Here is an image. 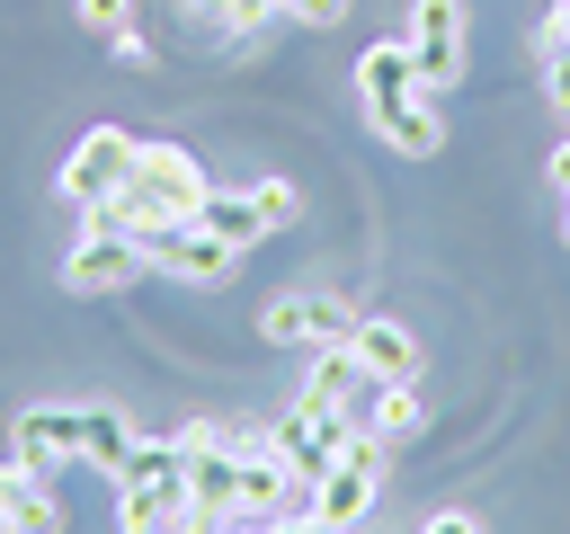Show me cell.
Listing matches in <instances>:
<instances>
[{
	"label": "cell",
	"instance_id": "cell-11",
	"mask_svg": "<svg viewBox=\"0 0 570 534\" xmlns=\"http://www.w3.org/2000/svg\"><path fill=\"white\" fill-rule=\"evenodd\" d=\"M0 516H9L18 534H71V507H62L53 472L27 463V454H0Z\"/></svg>",
	"mask_w": 570,
	"mask_h": 534
},
{
	"label": "cell",
	"instance_id": "cell-6",
	"mask_svg": "<svg viewBox=\"0 0 570 534\" xmlns=\"http://www.w3.org/2000/svg\"><path fill=\"white\" fill-rule=\"evenodd\" d=\"M267 427H276V463H285V472H294V481L312 490V481H321V472H330V463L347 454V436H356V409H321V400H285V409H276Z\"/></svg>",
	"mask_w": 570,
	"mask_h": 534
},
{
	"label": "cell",
	"instance_id": "cell-21",
	"mask_svg": "<svg viewBox=\"0 0 570 534\" xmlns=\"http://www.w3.org/2000/svg\"><path fill=\"white\" fill-rule=\"evenodd\" d=\"M107 53H116L125 71H151V36H142V27H116V36H107Z\"/></svg>",
	"mask_w": 570,
	"mask_h": 534
},
{
	"label": "cell",
	"instance_id": "cell-3",
	"mask_svg": "<svg viewBox=\"0 0 570 534\" xmlns=\"http://www.w3.org/2000/svg\"><path fill=\"white\" fill-rule=\"evenodd\" d=\"M383 472H392V445L356 427V436H347V454H338V463H330V472L303 490V516H312V525L356 534V525L374 516V498H383Z\"/></svg>",
	"mask_w": 570,
	"mask_h": 534
},
{
	"label": "cell",
	"instance_id": "cell-9",
	"mask_svg": "<svg viewBox=\"0 0 570 534\" xmlns=\"http://www.w3.org/2000/svg\"><path fill=\"white\" fill-rule=\"evenodd\" d=\"M80 436H89V400H27V409L9 418V454L45 463V472L80 463Z\"/></svg>",
	"mask_w": 570,
	"mask_h": 534
},
{
	"label": "cell",
	"instance_id": "cell-5",
	"mask_svg": "<svg viewBox=\"0 0 570 534\" xmlns=\"http://www.w3.org/2000/svg\"><path fill=\"white\" fill-rule=\"evenodd\" d=\"M134 151H142V134H125V125H89V134L62 151V205H71V214H98V205L134 178Z\"/></svg>",
	"mask_w": 570,
	"mask_h": 534
},
{
	"label": "cell",
	"instance_id": "cell-8",
	"mask_svg": "<svg viewBox=\"0 0 570 534\" xmlns=\"http://www.w3.org/2000/svg\"><path fill=\"white\" fill-rule=\"evenodd\" d=\"M160 276H178V285H196V294H214V285H232V267H240V249L232 240H214L205 222H169V231H151V249H142Z\"/></svg>",
	"mask_w": 570,
	"mask_h": 534
},
{
	"label": "cell",
	"instance_id": "cell-14",
	"mask_svg": "<svg viewBox=\"0 0 570 534\" xmlns=\"http://www.w3.org/2000/svg\"><path fill=\"white\" fill-rule=\"evenodd\" d=\"M374 134H383L401 160H436V151H445V116H436V98H428V89H419V98H401L392 116H374Z\"/></svg>",
	"mask_w": 570,
	"mask_h": 534
},
{
	"label": "cell",
	"instance_id": "cell-16",
	"mask_svg": "<svg viewBox=\"0 0 570 534\" xmlns=\"http://www.w3.org/2000/svg\"><path fill=\"white\" fill-rule=\"evenodd\" d=\"M356 427H365V436H383V445L419 436V427H428V400H419V383H374V409H365Z\"/></svg>",
	"mask_w": 570,
	"mask_h": 534
},
{
	"label": "cell",
	"instance_id": "cell-4",
	"mask_svg": "<svg viewBox=\"0 0 570 534\" xmlns=\"http://www.w3.org/2000/svg\"><path fill=\"white\" fill-rule=\"evenodd\" d=\"M401 18H410L401 44H410V62H419V89H428V98L463 89V71H472V0H410Z\"/></svg>",
	"mask_w": 570,
	"mask_h": 534
},
{
	"label": "cell",
	"instance_id": "cell-18",
	"mask_svg": "<svg viewBox=\"0 0 570 534\" xmlns=\"http://www.w3.org/2000/svg\"><path fill=\"white\" fill-rule=\"evenodd\" d=\"M71 27H89V36H116V27H134V0H71Z\"/></svg>",
	"mask_w": 570,
	"mask_h": 534
},
{
	"label": "cell",
	"instance_id": "cell-23",
	"mask_svg": "<svg viewBox=\"0 0 570 534\" xmlns=\"http://www.w3.org/2000/svg\"><path fill=\"white\" fill-rule=\"evenodd\" d=\"M543 98H552V116L570 125V62H543Z\"/></svg>",
	"mask_w": 570,
	"mask_h": 534
},
{
	"label": "cell",
	"instance_id": "cell-20",
	"mask_svg": "<svg viewBox=\"0 0 570 534\" xmlns=\"http://www.w3.org/2000/svg\"><path fill=\"white\" fill-rule=\"evenodd\" d=\"M356 0H276V18H294V27H338Z\"/></svg>",
	"mask_w": 570,
	"mask_h": 534
},
{
	"label": "cell",
	"instance_id": "cell-22",
	"mask_svg": "<svg viewBox=\"0 0 570 534\" xmlns=\"http://www.w3.org/2000/svg\"><path fill=\"white\" fill-rule=\"evenodd\" d=\"M419 534H490V525H481L472 507H428V516H419Z\"/></svg>",
	"mask_w": 570,
	"mask_h": 534
},
{
	"label": "cell",
	"instance_id": "cell-12",
	"mask_svg": "<svg viewBox=\"0 0 570 534\" xmlns=\"http://www.w3.org/2000/svg\"><path fill=\"white\" fill-rule=\"evenodd\" d=\"M347 89H356V116H365V125H374V116H392L401 98H419V62H410V44H401V36L365 44V53H356V71H347Z\"/></svg>",
	"mask_w": 570,
	"mask_h": 534
},
{
	"label": "cell",
	"instance_id": "cell-13",
	"mask_svg": "<svg viewBox=\"0 0 570 534\" xmlns=\"http://www.w3.org/2000/svg\"><path fill=\"white\" fill-rule=\"evenodd\" d=\"M196 222H205V231H214V240H232V249H240V258H249V249H258V240H276V214H267V205H258V187H214V196H205V214H196Z\"/></svg>",
	"mask_w": 570,
	"mask_h": 534
},
{
	"label": "cell",
	"instance_id": "cell-26",
	"mask_svg": "<svg viewBox=\"0 0 570 534\" xmlns=\"http://www.w3.org/2000/svg\"><path fill=\"white\" fill-rule=\"evenodd\" d=\"M0 534H18V525H9V516H0Z\"/></svg>",
	"mask_w": 570,
	"mask_h": 534
},
{
	"label": "cell",
	"instance_id": "cell-1",
	"mask_svg": "<svg viewBox=\"0 0 570 534\" xmlns=\"http://www.w3.org/2000/svg\"><path fill=\"white\" fill-rule=\"evenodd\" d=\"M205 196H214V178H205V160H196L187 142H142V151H134V178H125L98 214L151 249V231L196 222V214H205Z\"/></svg>",
	"mask_w": 570,
	"mask_h": 534
},
{
	"label": "cell",
	"instance_id": "cell-7",
	"mask_svg": "<svg viewBox=\"0 0 570 534\" xmlns=\"http://www.w3.org/2000/svg\"><path fill=\"white\" fill-rule=\"evenodd\" d=\"M356 329V303H338V294H267L258 303V338L267 347H338Z\"/></svg>",
	"mask_w": 570,
	"mask_h": 534
},
{
	"label": "cell",
	"instance_id": "cell-10",
	"mask_svg": "<svg viewBox=\"0 0 570 534\" xmlns=\"http://www.w3.org/2000/svg\"><path fill=\"white\" fill-rule=\"evenodd\" d=\"M347 356L365 365V383H419V374H428V347H419V329H410V320H392V312H356V329H347Z\"/></svg>",
	"mask_w": 570,
	"mask_h": 534
},
{
	"label": "cell",
	"instance_id": "cell-17",
	"mask_svg": "<svg viewBox=\"0 0 570 534\" xmlns=\"http://www.w3.org/2000/svg\"><path fill=\"white\" fill-rule=\"evenodd\" d=\"M534 62H570V0H543V18H534Z\"/></svg>",
	"mask_w": 570,
	"mask_h": 534
},
{
	"label": "cell",
	"instance_id": "cell-2",
	"mask_svg": "<svg viewBox=\"0 0 570 534\" xmlns=\"http://www.w3.org/2000/svg\"><path fill=\"white\" fill-rule=\"evenodd\" d=\"M142 240L134 231H116L107 214H80V231H71V249H62V294L71 303H116V294H134L142 285Z\"/></svg>",
	"mask_w": 570,
	"mask_h": 534
},
{
	"label": "cell",
	"instance_id": "cell-19",
	"mask_svg": "<svg viewBox=\"0 0 570 534\" xmlns=\"http://www.w3.org/2000/svg\"><path fill=\"white\" fill-rule=\"evenodd\" d=\"M258 205L276 214V231H285V222H303V187H294V178H258Z\"/></svg>",
	"mask_w": 570,
	"mask_h": 534
},
{
	"label": "cell",
	"instance_id": "cell-25",
	"mask_svg": "<svg viewBox=\"0 0 570 534\" xmlns=\"http://www.w3.org/2000/svg\"><path fill=\"white\" fill-rule=\"evenodd\" d=\"M561 249H570V196H561Z\"/></svg>",
	"mask_w": 570,
	"mask_h": 534
},
{
	"label": "cell",
	"instance_id": "cell-24",
	"mask_svg": "<svg viewBox=\"0 0 570 534\" xmlns=\"http://www.w3.org/2000/svg\"><path fill=\"white\" fill-rule=\"evenodd\" d=\"M543 178H552V196H570V125H561V142H552V160H543Z\"/></svg>",
	"mask_w": 570,
	"mask_h": 534
},
{
	"label": "cell",
	"instance_id": "cell-15",
	"mask_svg": "<svg viewBox=\"0 0 570 534\" xmlns=\"http://www.w3.org/2000/svg\"><path fill=\"white\" fill-rule=\"evenodd\" d=\"M134 436H142V427H134L116 400H89V436H80V463L116 481V472H125V454H134Z\"/></svg>",
	"mask_w": 570,
	"mask_h": 534
}]
</instances>
